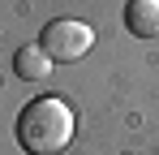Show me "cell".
<instances>
[{"label":"cell","instance_id":"cell-3","mask_svg":"<svg viewBox=\"0 0 159 155\" xmlns=\"http://www.w3.org/2000/svg\"><path fill=\"white\" fill-rule=\"evenodd\" d=\"M125 26L138 39H159V0H129L125 4Z\"/></svg>","mask_w":159,"mask_h":155},{"label":"cell","instance_id":"cell-1","mask_svg":"<svg viewBox=\"0 0 159 155\" xmlns=\"http://www.w3.org/2000/svg\"><path fill=\"white\" fill-rule=\"evenodd\" d=\"M17 142L26 155H56L73 142V112L69 103L43 95V99H30L17 116Z\"/></svg>","mask_w":159,"mask_h":155},{"label":"cell","instance_id":"cell-2","mask_svg":"<svg viewBox=\"0 0 159 155\" xmlns=\"http://www.w3.org/2000/svg\"><path fill=\"white\" fill-rule=\"evenodd\" d=\"M95 43V30L78 17H56V22L43 26L39 35V48L52 56V65H69V60H82Z\"/></svg>","mask_w":159,"mask_h":155},{"label":"cell","instance_id":"cell-4","mask_svg":"<svg viewBox=\"0 0 159 155\" xmlns=\"http://www.w3.org/2000/svg\"><path fill=\"white\" fill-rule=\"evenodd\" d=\"M13 73L22 78V82H39V78L52 73V56L39 48V43H26V48H17V56H13Z\"/></svg>","mask_w":159,"mask_h":155}]
</instances>
